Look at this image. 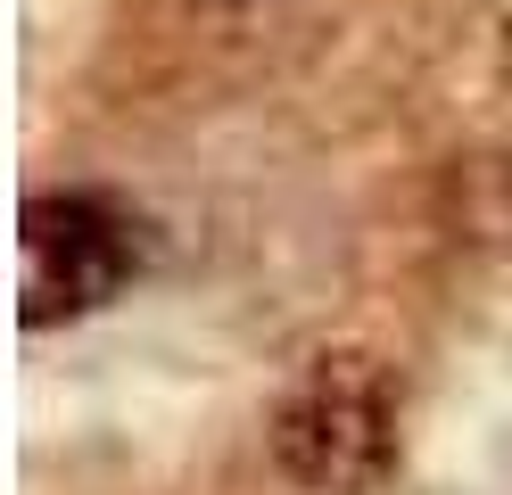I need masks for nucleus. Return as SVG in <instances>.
I'll list each match as a JSON object with an SVG mask.
<instances>
[{
	"label": "nucleus",
	"instance_id": "f257e3e1",
	"mask_svg": "<svg viewBox=\"0 0 512 495\" xmlns=\"http://www.w3.org/2000/svg\"><path fill=\"white\" fill-rule=\"evenodd\" d=\"M397 413H405V388L389 363L364 347H331L281 396L273 462L314 495H372L397 471Z\"/></svg>",
	"mask_w": 512,
	"mask_h": 495
},
{
	"label": "nucleus",
	"instance_id": "f03ea898",
	"mask_svg": "<svg viewBox=\"0 0 512 495\" xmlns=\"http://www.w3.org/2000/svg\"><path fill=\"white\" fill-rule=\"evenodd\" d=\"M141 273V223L116 198H34L17 215V314L25 330H58L100 314L108 297H124V281Z\"/></svg>",
	"mask_w": 512,
	"mask_h": 495
}]
</instances>
